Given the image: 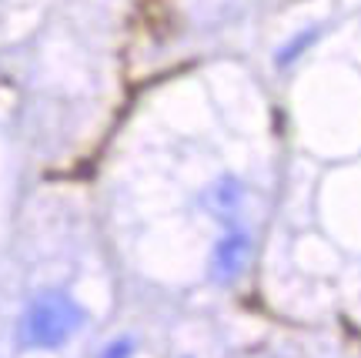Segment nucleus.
<instances>
[{
	"instance_id": "obj_1",
	"label": "nucleus",
	"mask_w": 361,
	"mask_h": 358,
	"mask_svg": "<svg viewBox=\"0 0 361 358\" xmlns=\"http://www.w3.org/2000/svg\"><path fill=\"white\" fill-rule=\"evenodd\" d=\"M84 308L61 292H47L27 305L20 318V342L27 348H57L84 325Z\"/></svg>"
},
{
	"instance_id": "obj_2",
	"label": "nucleus",
	"mask_w": 361,
	"mask_h": 358,
	"mask_svg": "<svg viewBox=\"0 0 361 358\" xmlns=\"http://www.w3.org/2000/svg\"><path fill=\"white\" fill-rule=\"evenodd\" d=\"M247 258H251V238H247L241 228H231L214 248V258H211V271L218 282H234L241 271H245Z\"/></svg>"
},
{
	"instance_id": "obj_3",
	"label": "nucleus",
	"mask_w": 361,
	"mask_h": 358,
	"mask_svg": "<svg viewBox=\"0 0 361 358\" xmlns=\"http://www.w3.org/2000/svg\"><path fill=\"white\" fill-rule=\"evenodd\" d=\"M204 201H207L211 211H218V215H231L234 208L241 205V184H238V178L224 174V178H221L218 184L204 194Z\"/></svg>"
},
{
	"instance_id": "obj_4",
	"label": "nucleus",
	"mask_w": 361,
	"mask_h": 358,
	"mask_svg": "<svg viewBox=\"0 0 361 358\" xmlns=\"http://www.w3.org/2000/svg\"><path fill=\"white\" fill-rule=\"evenodd\" d=\"M314 40H318V30H301L295 40H288L281 51H278V64H281V67L284 64H295V57H301V54L308 51Z\"/></svg>"
},
{
	"instance_id": "obj_5",
	"label": "nucleus",
	"mask_w": 361,
	"mask_h": 358,
	"mask_svg": "<svg viewBox=\"0 0 361 358\" xmlns=\"http://www.w3.org/2000/svg\"><path fill=\"white\" fill-rule=\"evenodd\" d=\"M128 352H130V342H117V345H111L104 352V358H128Z\"/></svg>"
}]
</instances>
